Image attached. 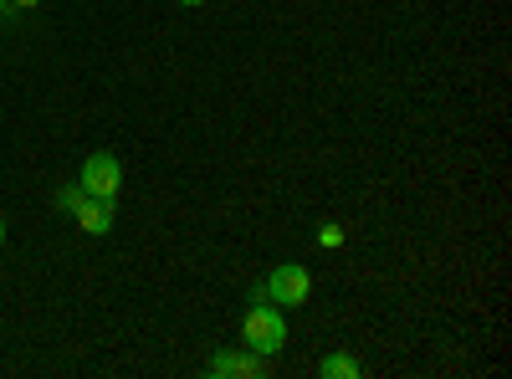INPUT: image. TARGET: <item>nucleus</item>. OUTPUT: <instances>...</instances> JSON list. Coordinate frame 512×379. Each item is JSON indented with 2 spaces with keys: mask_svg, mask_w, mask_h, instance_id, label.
<instances>
[{
  "mask_svg": "<svg viewBox=\"0 0 512 379\" xmlns=\"http://www.w3.org/2000/svg\"><path fill=\"white\" fill-rule=\"evenodd\" d=\"M241 344L262 359H277L282 344H287V323H282V308L272 303H251L246 318H241Z\"/></svg>",
  "mask_w": 512,
  "mask_h": 379,
  "instance_id": "1",
  "label": "nucleus"
},
{
  "mask_svg": "<svg viewBox=\"0 0 512 379\" xmlns=\"http://www.w3.org/2000/svg\"><path fill=\"white\" fill-rule=\"evenodd\" d=\"M267 298L277 308H303L313 298V272L303 262H277V272L267 277Z\"/></svg>",
  "mask_w": 512,
  "mask_h": 379,
  "instance_id": "2",
  "label": "nucleus"
},
{
  "mask_svg": "<svg viewBox=\"0 0 512 379\" xmlns=\"http://www.w3.org/2000/svg\"><path fill=\"white\" fill-rule=\"evenodd\" d=\"M77 185L88 195H103V200H118V185H123V164L113 154H88V164H82Z\"/></svg>",
  "mask_w": 512,
  "mask_h": 379,
  "instance_id": "3",
  "label": "nucleus"
},
{
  "mask_svg": "<svg viewBox=\"0 0 512 379\" xmlns=\"http://www.w3.org/2000/svg\"><path fill=\"white\" fill-rule=\"evenodd\" d=\"M262 374H267V359L251 354L246 344H241V349L210 354V379H262Z\"/></svg>",
  "mask_w": 512,
  "mask_h": 379,
  "instance_id": "4",
  "label": "nucleus"
},
{
  "mask_svg": "<svg viewBox=\"0 0 512 379\" xmlns=\"http://www.w3.org/2000/svg\"><path fill=\"white\" fill-rule=\"evenodd\" d=\"M72 221L88 231V236H108L113 221H118V200H103V195H88L77 210H72Z\"/></svg>",
  "mask_w": 512,
  "mask_h": 379,
  "instance_id": "5",
  "label": "nucleus"
},
{
  "mask_svg": "<svg viewBox=\"0 0 512 379\" xmlns=\"http://www.w3.org/2000/svg\"><path fill=\"white\" fill-rule=\"evenodd\" d=\"M318 374H323V379H359V359H349V354H323V359H318Z\"/></svg>",
  "mask_w": 512,
  "mask_h": 379,
  "instance_id": "6",
  "label": "nucleus"
},
{
  "mask_svg": "<svg viewBox=\"0 0 512 379\" xmlns=\"http://www.w3.org/2000/svg\"><path fill=\"white\" fill-rule=\"evenodd\" d=\"M82 200H88V190H82V185H62V190H57V205L67 210V216H72V210H77Z\"/></svg>",
  "mask_w": 512,
  "mask_h": 379,
  "instance_id": "7",
  "label": "nucleus"
},
{
  "mask_svg": "<svg viewBox=\"0 0 512 379\" xmlns=\"http://www.w3.org/2000/svg\"><path fill=\"white\" fill-rule=\"evenodd\" d=\"M318 241H323V246H344V231H338V226H323Z\"/></svg>",
  "mask_w": 512,
  "mask_h": 379,
  "instance_id": "8",
  "label": "nucleus"
},
{
  "mask_svg": "<svg viewBox=\"0 0 512 379\" xmlns=\"http://www.w3.org/2000/svg\"><path fill=\"white\" fill-rule=\"evenodd\" d=\"M41 0H11V11H36Z\"/></svg>",
  "mask_w": 512,
  "mask_h": 379,
  "instance_id": "9",
  "label": "nucleus"
},
{
  "mask_svg": "<svg viewBox=\"0 0 512 379\" xmlns=\"http://www.w3.org/2000/svg\"><path fill=\"white\" fill-rule=\"evenodd\" d=\"M175 6H185V11H200V6H205V0H175Z\"/></svg>",
  "mask_w": 512,
  "mask_h": 379,
  "instance_id": "10",
  "label": "nucleus"
},
{
  "mask_svg": "<svg viewBox=\"0 0 512 379\" xmlns=\"http://www.w3.org/2000/svg\"><path fill=\"white\" fill-rule=\"evenodd\" d=\"M0 246H6V216H0Z\"/></svg>",
  "mask_w": 512,
  "mask_h": 379,
  "instance_id": "11",
  "label": "nucleus"
},
{
  "mask_svg": "<svg viewBox=\"0 0 512 379\" xmlns=\"http://www.w3.org/2000/svg\"><path fill=\"white\" fill-rule=\"evenodd\" d=\"M0 11H11V0H0Z\"/></svg>",
  "mask_w": 512,
  "mask_h": 379,
  "instance_id": "12",
  "label": "nucleus"
}]
</instances>
